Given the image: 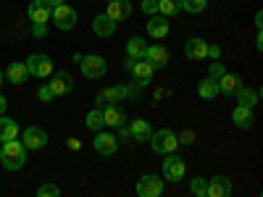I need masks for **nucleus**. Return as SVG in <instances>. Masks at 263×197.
Wrapping results in <instances>:
<instances>
[{"instance_id":"1","label":"nucleus","mask_w":263,"mask_h":197,"mask_svg":"<svg viewBox=\"0 0 263 197\" xmlns=\"http://www.w3.org/2000/svg\"><path fill=\"white\" fill-rule=\"evenodd\" d=\"M0 163H3L8 171H18L21 166L27 163V147H24V142H18V140L3 142V147H0Z\"/></svg>"},{"instance_id":"2","label":"nucleus","mask_w":263,"mask_h":197,"mask_svg":"<svg viewBox=\"0 0 263 197\" xmlns=\"http://www.w3.org/2000/svg\"><path fill=\"white\" fill-rule=\"evenodd\" d=\"M124 66L132 71V76H135V84H140V87L150 84L153 74H156V69H153V63H150L147 58H129V55H126Z\"/></svg>"},{"instance_id":"3","label":"nucleus","mask_w":263,"mask_h":197,"mask_svg":"<svg viewBox=\"0 0 263 197\" xmlns=\"http://www.w3.org/2000/svg\"><path fill=\"white\" fill-rule=\"evenodd\" d=\"M147 142L153 145V150H156L158 155H166V152H174V150L179 147V140H177V134H174L171 129H161V131H153Z\"/></svg>"},{"instance_id":"4","label":"nucleus","mask_w":263,"mask_h":197,"mask_svg":"<svg viewBox=\"0 0 263 197\" xmlns=\"http://www.w3.org/2000/svg\"><path fill=\"white\" fill-rule=\"evenodd\" d=\"M79 66H82V74L87 79H100L108 71V66H105V61L100 55H82L79 58Z\"/></svg>"},{"instance_id":"5","label":"nucleus","mask_w":263,"mask_h":197,"mask_svg":"<svg viewBox=\"0 0 263 197\" xmlns=\"http://www.w3.org/2000/svg\"><path fill=\"white\" fill-rule=\"evenodd\" d=\"M50 18L55 21V27L58 29H63V32H69V29H74L77 27V11L74 8H69L66 3H61V6H55L53 8V13H50Z\"/></svg>"},{"instance_id":"6","label":"nucleus","mask_w":263,"mask_h":197,"mask_svg":"<svg viewBox=\"0 0 263 197\" xmlns=\"http://www.w3.org/2000/svg\"><path fill=\"white\" fill-rule=\"evenodd\" d=\"M126 97H129V87H124V84H116V87H108V90L98 92L95 103H98V108H105V105L121 103V100H126Z\"/></svg>"},{"instance_id":"7","label":"nucleus","mask_w":263,"mask_h":197,"mask_svg":"<svg viewBox=\"0 0 263 197\" xmlns=\"http://www.w3.org/2000/svg\"><path fill=\"white\" fill-rule=\"evenodd\" d=\"M163 176L168 182H182L184 179V161L174 152H166V161H163Z\"/></svg>"},{"instance_id":"8","label":"nucleus","mask_w":263,"mask_h":197,"mask_svg":"<svg viewBox=\"0 0 263 197\" xmlns=\"http://www.w3.org/2000/svg\"><path fill=\"white\" fill-rule=\"evenodd\" d=\"M27 69H29V76H50L53 74V61L48 55H29L27 58Z\"/></svg>"},{"instance_id":"9","label":"nucleus","mask_w":263,"mask_h":197,"mask_svg":"<svg viewBox=\"0 0 263 197\" xmlns=\"http://www.w3.org/2000/svg\"><path fill=\"white\" fill-rule=\"evenodd\" d=\"M163 192V182L153 173H145V176L137 182V194L140 197H158Z\"/></svg>"},{"instance_id":"10","label":"nucleus","mask_w":263,"mask_h":197,"mask_svg":"<svg viewBox=\"0 0 263 197\" xmlns=\"http://www.w3.org/2000/svg\"><path fill=\"white\" fill-rule=\"evenodd\" d=\"M21 142H24L27 150H40V147L48 145V134H45V129H40V126H29L24 134H21Z\"/></svg>"},{"instance_id":"11","label":"nucleus","mask_w":263,"mask_h":197,"mask_svg":"<svg viewBox=\"0 0 263 197\" xmlns=\"http://www.w3.org/2000/svg\"><path fill=\"white\" fill-rule=\"evenodd\" d=\"M105 16H108V18H114L116 24H119V21H124V18L132 16V3H129V0H108V11H105Z\"/></svg>"},{"instance_id":"12","label":"nucleus","mask_w":263,"mask_h":197,"mask_svg":"<svg viewBox=\"0 0 263 197\" xmlns=\"http://www.w3.org/2000/svg\"><path fill=\"white\" fill-rule=\"evenodd\" d=\"M50 13H53V8L48 6V0H32V6H29L32 24H48Z\"/></svg>"},{"instance_id":"13","label":"nucleus","mask_w":263,"mask_h":197,"mask_svg":"<svg viewBox=\"0 0 263 197\" xmlns=\"http://www.w3.org/2000/svg\"><path fill=\"white\" fill-rule=\"evenodd\" d=\"M95 150L100 152V155H114V152L119 150V140L114 134H105V131L100 129L95 134Z\"/></svg>"},{"instance_id":"14","label":"nucleus","mask_w":263,"mask_h":197,"mask_svg":"<svg viewBox=\"0 0 263 197\" xmlns=\"http://www.w3.org/2000/svg\"><path fill=\"white\" fill-rule=\"evenodd\" d=\"M218 95H237L239 90H242V79H239L237 74H224V76H218Z\"/></svg>"},{"instance_id":"15","label":"nucleus","mask_w":263,"mask_h":197,"mask_svg":"<svg viewBox=\"0 0 263 197\" xmlns=\"http://www.w3.org/2000/svg\"><path fill=\"white\" fill-rule=\"evenodd\" d=\"M184 55H187L190 61H203V58L208 55V42H205V40H200V37L187 40V45H184Z\"/></svg>"},{"instance_id":"16","label":"nucleus","mask_w":263,"mask_h":197,"mask_svg":"<svg viewBox=\"0 0 263 197\" xmlns=\"http://www.w3.org/2000/svg\"><path fill=\"white\" fill-rule=\"evenodd\" d=\"M229 194H232L229 176H213L208 182V197H229Z\"/></svg>"},{"instance_id":"17","label":"nucleus","mask_w":263,"mask_h":197,"mask_svg":"<svg viewBox=\"0 0 263 197\" xmlns=\"http://www.w3.org/2000/svg\"><path fill=\"white\" fill-rule=\"evenodd\" d=\"M71 87H74V79H71V74H66V71H58V74H53L50 90L55 92V97H58V95H69V92H71Z\"/></svg>"},{"instance_id":"18","label":"nucleus","mask_w":263,"mask_h":197,"mask_svg":"<svg viewBox=\"0 0 263 197\" xmlns=\"http://www.w3.org/2000/svg\"><path fill=\"white\" fill-rule=\"evenodd\" d=\"M103 121H105V126H114V129H119V126H124V121H126V113L121 111V108L114 103V105H105L103 108Z\"/></svg>"},{"instance_id":"19","label":"nucleus","mask_w":263,"mask_h":197,"mask_svg":"<svg viewBox=\"0 0 263 197\" xmlns=\"http://www.w3.org/2000/svg\"><path fill=\"white\" fill-rule=\"evenodd\" d=\"M92 32H95L98 37H111V34L116 32V21L108 18L105 13H100V16L92 18Z\"/></svg>"},{"instance_id":"20","label":"nucleus","mask_w":263,"mask_h":197,"mask_svg":"<svg viewBox=\"0 0 263 197\" xmlns=\"http://www.w3.org/2000/svg\"><path fill=\"white\" fill-rule=\"evenodd\" d=\"M11 84H24L27 79H29V69H27V63H11L8 69H6V74H3Z\"/></svg>"},{"instance_id":"21","label":"nucleus","mask_w":263,"mask_h":197,"mask_svg":"<svg viewBox=\"0 0 263 197\" xmlns=\"http://www.w3.org/2000/svg\"><path fill=\"white\" fill-rule=\"evenodd\" d=\"M147 32H150V37L163 40V37L168 34V21H166V16L153 13V16H150V21H147Z\"/></svg>"},{"instance_id":"22","label":"nucleus","mask_w":263,"mask_h":197,"mask_svg":"<svg viewBox=\"0 0 263 197\" xmlns=\"http://www.w3.org/2000/svg\"><path fill=\"white\" fill-rule=\"evenodd\" d=\"M145 58L153 63V69H163V66L168 63V50L163 45H153L145 50Z\"/></svg>"},{"instance_id":"23","label":"nucleus","mask_w":263,"mask_h":197,"mask_svg":"<svg viewBox=\"0 0 263 197\" xmlns=\"http://www.w3.org/2000/svg\"><path fill=\"white\" fill-rule=\"evenodd\" d=\"M150 134H153V129H150V124H147L145 119H137V121H132V126H129V137H132V140L147 142V140H150Z\"/></svg>"},{"instance_id":"24","label":"nucleus","mask_w":263,"mask_h":197,"mask_svg":"<svg viewBox=\"0 0 263 197\" xmlns=\"http://www.w3.org/2000/svg\"><path fill=\"white\" fill-rule=\"evenodd\" d=\"M232 121H234L239 129H250V126H253V108L237 105L234 111H232Z\"/></svg>"},{"instance_id":"25","label":"nucleus","mask_w":263,"mask_h":197,"mask_svg":"<svg viewBox=\"0 0 263 197\" xmlns=\"http://www.w3.org/2000/svg\"><path fill=\"white\" fill-rule=\"evenodd\" d=\"M18 137V126L13 119L8 116H0V142H8V140H16Z\"/></svg>"},{"instance_id":"26","label":"nucleus","mask_w":263,"mask_h":197,"mask_svg":"<svg viewBox=\"0 0 263 197\" xmlns=\"http://www.w3.org/2000/svg\"><path fill=\"white\" fill-rule=\"evenodd\" d=\"M197 95H200L203 100H213V97H218V82L211 79V76H205L200 84H197Z\"/></svg>"},{"instance_id":"27","label":"nucleus","mask_w":263,"mask_h":197,"mask_svg":"<svg viewBox=\"0 0 263 197\" xmlns=\"http://www.w3.org/2000/svg\"><path fill=\"white\" fill-rule=\"evenodd\" d=\"M145 50H147V42L142 37H132L126 42V55L129 58H145Z\"/></svg>"},{"instance_id":"28","label":"nucleus","mask_w":263,"mask_h":197,"mask_svg":"<svg viewBox=\"0 0 263 197\" xmlns=\"http://www.w3.org/2000/svg\"><path fill=\"white\" fill-rule=\"evenodd\" d=\"M182 11V0H158V13L161 16H177Z\"/></svg>"},{"instance_id":"29","label":"nucleus","mask_w":263,"mask_h":197,"mask_svg":"<svg viewBox=\"0 0 263 197\" xmlns=\"http://www.w3.org/2000/svg\"><path fill=\"white\" fill-rule=\"evenodd\" d=\"M237 97H239V105H245V108H255V103H258V90H248V87L242 84V90L237 92Z\"/></svg>"},{"instance_id":"30","label":"nucleus","mask_w":263,"mask_h":197,"mask_svg":"<svg viewBox=\"0 0 263 197\" xmlns=\"http://www.w3.org/2000/svg\"><path fill=\"white\" fill-rule=\"evenodd\" d=\"M87 129H92V131H100L103 126H105V121H103V108H95L92 113H87Z\"/></svg>"},{"instance_id":"31","label":"nucleus","mask_w":263,"mask_h":197,"mask_svg":"<svg viewBox=\"0 0 263 197\" xmlns=\"http://www.w3.org/2000/svg\"><path fill=\"white\" fill-rule=\"evenodd\" d=\"M190 189H192L195 197H205V194H208V182H205L203 176H197V179L190 182Z\"/></svg>"},{"instance_id":"32","label":"nucleus","mask_w":263,"mask_h":197,"mask_svg":"<svg viewBox=\"0 0 263 197\" xmlns=\"http://www.w3.org/2000/svg\"><path fill=\"white\" fill-rule=\"evenodd\" d=\"M205 3L208 0H182V8L190 13H200V11H205Z\"/></svg>"},{"instance_id":"33","label":"nucleus","mask_w":263,"mask_h":197,"mask_svg":"<svg viewBox=\"0 0 263 197\" xmlns=\"http://www.w3.org/2000/svg\"><path fill=\"white\" fill-rule=\"evenodd\" d=\"M61 194V189H58V184H53V182H45L40 189H37V197H58Z\"/></svg>"},{"instance_id":"34","label":"nucleus","mask_w":263,"mask_h":197,"mask_svg":"<svg viewBox=\"0 0 263 197\" xmlns=\"http://www.w3.org/2000/svg\"><path fill=\"white\" fill-rule=\"evenodd\" d=\"M224 74H227V69H224V66L218 63V61H213L211 69H208V76H211V79H218V76H224Z\"/></svg>"},{"instance_id":"35","label":"nucleus","mask_w":263,"mask_h":197,"mask_svg":"<svg viewBox=\"0 0 263 197\" xmlns=\"http://www.w3.org/2000/svg\"><path fill=\"white\" fill-rule=\"evenodd\" d=\"M37 97H40V100H42V103H50V100H53V97H55V92H53V90H50V84H48V87H42V90H40V92H37Z\"/></svg>"},{"instance_id":"36","label":"nucleus","mask_w":263,"mask_h":197,"mask_svg":"<svg viewBox=\"0 0 263 197\" xmlns=\"http://www.w3.org/2000/svg\"><path fill=\"white\" fill-rule=\"evenodd\" d=\"M142 11L145 13H158V0H142Z\"/></svg>"},{"instance_id":"37","label":"nucleus","mask_w":263,"mask_h":197,"mask_svg":"<svg viewBox=\"0 0 263 197\" xmlns=\"http://www.w3.org/2000/svg\"><path fill=\"white\" fill-rule=\"evenodd\" d=\"M32 34L40 37V40H45V37H48V24H34V27H32Z\"/></svg>"},{"instance_id":"38","label":"nucleus","mask_w":263,"mask_h":197,"mask_svg":"<svg viewBox=\"0 0 263 197\" xmlns=\"http://www.w3.org/2000/svg\"><path fill=\"white\" fill-rule=\"evenodd\" d=\"M177 140H179V142H184V145H192V142H195V131H192V129H184Z\"/></svg>"},{"instance_id":"39","label":"nucleus","mask_w":263,"mask_h":197,"mask_svg":"<svg viewBox=\"0 0 263 197\" xmlns=\"http://www.w3.org/2000/svg\"><path fill=\"white\" fill-rule=\"evenodd\" d=\"M218 55H221V48H218V45H208V58L218 61Z\"/></svg>"},{"instance_id":"40","label":"nucleus","mask_w":263,"mask_h":197,"mask_svg":"<svg viewBox=\"0 0 263 197\" xmlns=\"http://www.w3.org/2000/svg\"><path fill=\"white\" fill-rule=\"evenodd\" d=\"M69 147H71V150H82V142H79V140H69Z\"/></svg>"},{"instance_id":"41","label":"nucleus","mask_w":263,"mask_h":197,"mask_svg":"<svg viewBox=\"0 0 263 197\" xmlns=\"http://www.w3.org/2000/svg\"><path fill=\"white\" fill-rule=\"evenodd\" d=\"M6 105H8V103H6V97L0 95V113H6Z\"/></svg>"},{"instance_id":"42","label":"nucleus","mask_w":263,"mask_h":197,"mask_svg":"<svg viewBox=\"0 0 263 197\" xmlns=\"http://www.w3.org/2000/svg\"><path fill=\"white\" fill-rule=\"evenodd\" d=\"M255 27H258V29L263 27V16H260V13H255Z\"/></svg>"},{"instance_id":"43","label":"nucleus","mask_w":263,"mask_h":197,"mask_svg":"<svg viewBox=\"0 0 263 197\" xmlns=\"http://www.w3.org/2000/svg\"><path fill=\"white\" fill-rule=\"evenodd\" d=\"M61 3H66V0H48V6H50V8H55V6H61Z\"/></svg>"},{"instance_id":"44","label":"nucleus","mask_w":263,"mask_h":197,"mask_svg":"<svg viewBox=\"0 0 263 197\" xmlns=\"http://www.w3.org/2000/svg\"><path fill=\"white\" fill-rule=\"evenodd\" d=\"M3 79H6V76H3V71H0V84H3Z\"/></svg>"},{"instance_id":"45","label":"nucleus","mask_w":263,"mask_h":197,"mask_svg":"<svg viewBox=\"0 0 263 197\" xmlns=\"http://www.w3.org/2000/svg\"><path fill=\"white\" fill-rule=\"evenodd\" d=\"M105 3H108V0H105Z\"/></svg>"}]
</instances>
